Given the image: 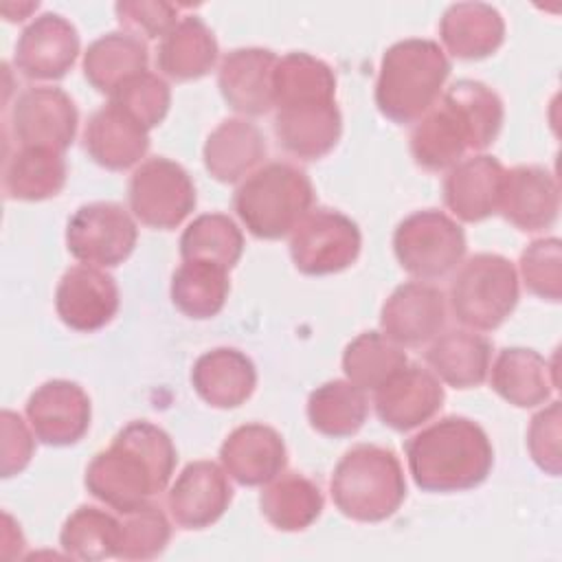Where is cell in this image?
Returning <instances> with one entry per match:
<instances>
[{"instance_id": "8", "label": "cell", "mask_w": 562, "mask_h": 562, "mask_svg": "<svg viewBox=\"0 0 562 562\" xmlns=\"http://www.w3.org/2000/svg\"><path fill=\"white\" fill-rule=\"evenodd\" d=\"M465 248L463 228L437 209L406 215L393 233V252L400 266L419 281L448 277L461 266Z\"/></svg>"}, {"instance_id": "41", "label": "cell", "mask_w": 562, "mask_h": 562, "mask_svg": "<svg viewBox=\"0 0 562 562\" xmlns=\"http://www.w3.org/2000/svg\"><path fill=\"white\" fill-rule=\"evenodd\" d=\"M110 103L130 114L149 132L165 121L171 105V90L162 77L143 70L125 79L110 94Z\"/></svg>"}, {"instance_id": "31", "label": "cell", "mask_w": 562, "mask_h": 562, "mask_svg": "<svg viewBox=\"0 0 562 562\" xmlns=\"http://www.w3.org/2000/svg\"><path fill=\"white\" fill-rule=\"evenodd\" d=\"M66 176V160L59 151L18 147L4 160L2 191L9 200L40 202L55 198L64 189Z\"/></svg>"}, {"instance_id": "7", "label": "cell", "mask_w": 562, "mask_h": 562, "mask_svg": "<svg viewBox=\"0 0 562 562\" xmlns=\"http://www.w3.org/2000/svg\"><path fill=\"white\" fill-rule=\"evenodd\" d=\"M518 272L496 252H479L463 261L450 281V310L454 318L479 331L501 327L518 303Z\"/></svg>"}, {"instance_id": "38", "label": "cell", "mask_w": 562, "mask_h": 562, "mask_svg": "<svg viewBox=\"0 0 562 562\" xmlns=\"http://www.w3.org/2000/svg\"><path fill=\"white\" fill-rule=\"evenodd\" d=\"M121 540L119 518L94 505L77 507L64 522L59 544L77 560L116 558Z\"/></svg>"}, {"instance_id": "40", "label": "cell", "mask_w": 562, "mask_h": 562, "mask_svg": "<svg viewBox=\"0 0 562 562\" xmlns=\"http://www.w3.org/2000/svg\"><path fill=\"white\" fill-rule=\"evenodd\" d=\"M119 527L121 540L116 558L123 560H151L165 551L171 538V525L165 512L154 503L123 512Z\"/></svg>"}, {"instance_id": "43", "label": "cell", "mask_w": 562, "mask_h": 562, "mask_svg": "<svg viewBox=\"0 0 562 562\" xmlns=\"http://www.w3.org/2000/svg\"><path fill=\"white\" fill-rule=\"evenodd\" d=\"M178 7L162 0H123L114 4V13L125 33L136 37H165L178 24Z\"/></svg>"}, {"instance_id": "44", "label": "cell", "mask_w": 562, "mask_h": 562, "mask_svg": "<svg viewBox=\"0 0 562 562\" xmlns=\"http://www.w3.org/2000/svg\"><path fill=\"white\" fill-rule=\"evenodd\" d=\"M560 424H562L560 402L553 400L549 406H544L531 417V424L527 430V448L533 463L551 476L560 474V463H562Z\"/></svg>"}, {"instance_id": "36", "label": "cell", "mask_w": 562, "mask_h": 562, "mask_svg": "<svg viewBox=\"0 0 562 562\" xmlns=\"http://www.w3.org/2000/svg\"><path fill=\"white\" fill-rule=\"evenodd\" d=\"M272 94L274 108L299 101H331L336 99V75L323 59L294 50L277 59Z\"/></svg>"}, {"instance_id": "23", "label": "cell", "mask_w": 562, "mask_h": 562, "mask_svg": "<svg viewBox=\"0 0 562 562\" xmlns=\"http://www.w3.org/2000/svg\"><path fill=\"white\" fill-rule=\"evenodd\" d=\"M505 167L490 154L459 160L443 178V204L461 222H483L498 213Z\"/></svg>"}, {"instance_id": "26", "label": "cell", "mask_w": 562, "mask_h": 562, "mask_svg": "<svg viewBox=\"0 0 562 562\" xmlns=\"http://www.w3.org/2000/svg\"><path fill=\"white\" fill-rule=\"evenodd\" d=\"M439 37L457 59H485L505 42V20L492 4L457 2L443 11Z\"/></svg>"}, {"instance_id": "9", "label": "cell", "mask_w": 562, "mask_h": 562, "mask_svg": "<svg viewBox=\"0 0 562 562\" xmlns=\"http://www.w3.org/2000/svg\"><path fill=\"white\" fill-rule=\"evenodd\" d=\"M127 202L140 224L171 231L191 215L198 195L184 167L165 156H156L134 169L127 184Z\"/></svg>"}, {"instance_id": "46", "label": "cell", "mask_w": 562, "mask_h": 562, "mask_svg": "<svg viewBox=\"0 0 562 562\" xmlns=\"http://www.w3.org/2000/svg\"><path fill=\"white\" fill-rule=\"evenodd\" d=\"M40 4L37 2H4L2 7H0V11H2V15L9 20V22H22V20H26L35 9H37Z\"/></svg>"}, {"instance_id": "28", "label": "cell", "mask_w": 562, "mask_h": 562, "mask_svg": "<svg viewBox=\"0 0 562 562\" xmlns=\"http://www.w3.org/2000/svg\"><path fill=\"white\" fill-rule=\"evenodd\" d=\"M555 369L538 351L527 347H507L498 351L490 384L509 404L518 408H533L549 402L558 378Z\"/></svg>"}, {"instance_id": "18", "label": "cell", "mask_w": 562, "mask_h": 562, "mask_svg": "<svg viewBox=\"0 0 562 562\" xmlns=\"http://www.w3.org/2000/svg\"><path fill=\"white\" fill-rule=\"evenodd\" d=\"M446 323V296L437 285L408 281L384 301L380 327L400 347H419L432 340Z\"/></svg>"}, {"instance_id": "25", "label": "cell", "mask_w": 562, "mask_h": 562, "mask_svg": "<svg viewBox=\"0 0 562 562\" xmlns=\"http://www.w3.org/2000/svg\"><path fill=\"white\" fill-rule=\"evenodd\" d=\"M191 384L209 406L237 408L255 393L257 369L244 351L215 347L195 360Z\"/></svg>"}, {"instance_id": "27", "label": "cell", "mask_w": 562, "mask_h": 562, "mask_svg": "<svg viewBox=\"0 0 562 562\" xmlns=\"http://www.w3.org/2000/svg\"><path fill=\"white\" fill-rule=\"evenodd\" d=\"M268 145L261 130L246 119L222 121L206 138L204 167L217 182L233 184L250 176L266 158Z\"/></svg>"}, {"instance_id": "14", "label": "cell", "mask_w": 562, "mask_h": 562, "mask_svg": "<svg viewBox=\"0 0 562 562\" xmlns=\"http://www.w3.org/2000/svg\"><path fill=\"white\" fill-rule=\"evenodd\" d=\"M26 419L46 446H72L90 428L92 404L88 393L70 380H48L26 400Z\"/></svg>"}, {"instance_id": "19", "label": "cell", "mask_w": 562, "mask_h": 562, "mask_svg": "<svg viewBox=\"0 0 562 562\" xmlns=\"http://www.w3.org/2000/svg\"><path fill=\"white\" fill-rule=\"evenodd\" d=\"M272 130L283 151L301 160L327 156L340 140L342 116L331 101H299L274 108Z\"/></svg>"}, {"instance_id": "32", "label": "cell", "mask_w": 562, "mask_h": 562, "mask_svg": "<svg viewBox=\"0 0 562 562\" xmlns=\"http://www.w3.org/2000/svg\"><path fill=\"white\" fill-rule=\"evenodd\" d=\"M147 44L132 33H105L83 53V77L99 90L112 94L125 79L147 70Z\"/></svg>"}, {"instance_id": "2", "label": "cell", "mask_w": 562, "mask_h": 562, "mask_svg": "<svg viewBox=\"0 0 562 562\" xmlns=\"http://www.w3.org/2000/svg\"><path fill=\"white\" fill-rule=\"evenodd\" d=\"M505 108L485 83L459 79L446 88L439 105L430 108L411 132V156L426 171H443L468 151L487 149L501 134Z\"/></svg>"}, {"instance_id": "24", "label": "cell", "mask_w": 562, "mask_h": 562, "mask_svg": "<svg viewBox=\"0 0 562 562\" xmlns=\"http://www.w3.org/2000/svg\"><path fill=\"white\" fill-rule=\"evenodd\" d=\"M83 149L110 171H123L140 162L149 149V132L130 114L108 103L99 108L86 123Z\"/></svg>"}, {"instance_id": "39", "label": "cell", "mask_w": 562, "mask_h": 562, "mask_svg": "<svg viewBox=\"0 0 562 562\" xmlns=\"http://www.w3.org/2000/svg\"><path fill=\"white\" fill-rule=\"evenodd\" d=\"M244 252L239 226L224 213L198 215L180 237L182 259H204L231 270Z\"/></svg>"}, {"instance_id": "11", "label": "cell", "mask_w": 562, "mask_h": 562, "mask_svg": "<svg viewBox=\"0 0 562 562\" xmlns=\"http://www.w3.org/2000/svg\"><path fill=\"white\" fill-rule=\"evenodd\" d=\"M138 228L132 215L116 202H90L79 206L66 224L68 252L94 268L121 266L134 250Z\"/></svg>"}, {"instance_id": "22", "label": "cell", "mask_w": 562, "mask_h": 562, "mask_svg": "<svg viewBox=\"0 0 562 562\" xmlns=\"http://www.w3.org/2000/svg\"><path fill=\"white\" fill-rule=\"evenodd\" d=\"M224 472L246 487L266 485L277 479L285 463L288 450L283 437L266 424L237 426L220 446Z\"/></svg>"}, {"instance_id": "5", "label": "cell", "mask_w": 562, "mask_h": 562, "mask_svg": "<svg viewBox=\"0 0 562 562\" xmlns=\"http://www.w3.org/2000/svg\"><path fill=\"white\" fill-rule=\"evenodd\" d=\"M329 492L342 516L358 522H382L404 503L406 479L391 448L358 443L336 463Z\"/></svg>"}, {"instance_id": "4", "label": "cell", "mask_w": 562, "mask_h": 562, "mask_svg": "<svg viewBox=\"0 0 562 562\" xmlns=\"http://www.w3.org/2000/svg\"><path fill=\"white\" fill-rule=\"evenodd\" d=\"M448 75L450 61L437 42L422 37L395 42L380 61L375 105L393 123H415L435 105Z\"/></svg>"}, {"instance_id": "30", "label": "cell", "mask_w": 562, "mask_h": 562, "mask_svg": "<svg viewBox=\"0 0 562 562\" xmlns=\"http://www.w3.org/2000/svg\"><path fill=\"white\" fill-rule=\"evenodd\" d=\"M217 40L195 15H184L160 40L156 53L158 70L176 81H193L209 75L217 61Z\"/></svg>"}, {"instance_id": "10", "label": "cell", "mask_w": 562, "mask_h": 562, "mask_svg": "<svg viewBox=\"0 0 562 562\" xmlns=\"http://www.w3.org/2000/svg\"><path fill=\"white\" fill-rule=\"evenodd\" d=\"M362 246L358 224L340 211H310L290 237V257L294 268L310 277L334 274L349 268Z\"/></svg>"}, {"instance_id": "33", "label": "cell", "mask_w": 562, "mask_h": 562, "mask_svg": "<svg viewBox=\"0 0 562 562\" xmlns=\"http://www.w3.org/2000/svg\"><path fill=\"white\" fill-rule=\"evenodd\" d=\"M323 505L321 487L299 472L279 474L259 494L261 514L279 531L307 529L321 516Z\"/></svg>"}, {"instance_id": "12", "label": "cell", "mask_w": 562, "mask_h": 562, "mask_svg": "<svg viewBox=\"0 0 562 562\" xmlns=\"http://www.w3.org/2000/svg\"><path fill=\"white\" fill-rule=\"evenodd\" d=\"M79 112L75 101L53 86L26 88L15 97L9 127L20 147H44L64 154L77 134Z\"/></svg>"}, {"instance_id": "1", "label": "cell", "mask_w": 562, "mask_h": 562, "mask_svg": "<svg viewBox=\"0 0 562 562\" xmlns=\"http://www.w3.org/2000/svg\"><path fill=\"white\" fill-rule=\"evenodd\" d=\"M176 461L178 452L171 437L160 426L136 419L92 457L83 483L97 501L123 514L162 492L171 481Z\"/></svg>"}, {"instance_id": "13", "label": "cell", "mask_w": 562, "mask_h": 562, "mask_svg": "<svg viewBox=\"0 0 562 562\" xmlns=\"http://www.w3.org/2000/svg\"><path fill=\"white\" fill-rule=\"evenodd\" d=\"M79 33L70 20L59 13L33 18L18 37L13 66L26 79L57 81L68 75L79 55Z\"/></svg>"}, {"instance_id": "35", "label": "cell", "mask_w": 562, "mask_h": 562, "mask_svg": "<svg viewBox=\"0 0 562 562\" xmlns=\"http://www.w3.org/2000/svg\"><path fill=\"white\" fill-rule=\"evenodd\" d=\"M369 415V400L349 380H329L307 397L310 426L334 439L356 435Z\"/></svg>"}, {"instance_id": "15", "label": "cell", "mask_w": 562, "mask_h": 562, "mask_svg": "<svg viewBox=\"0 0 562 562\" xmlns=\"http://www.w3.org/2000/svg\"><path fill=\"white\" fill-rule=\"evenodd\" d=\"M233 501V487L222 465L200 459L184 465L167 492V509L182 529H204L217 522Z\"/></svg>"}, {"instance_id": "3", "label": "cell", "mask_w": 562, "mask_h": 562, "mask_svg": "<svg viewBox=\"0 0 562 562\" xmlns=\"http://www.w3.org/2000/svg\"><path fill=\"white\" fill-rule=\"evenodd\" d=\"M415 485L432 494L479 487L492 472L494 448L472 419L448 415L422 428L404 443Z\"/></svg>"}, {"instance_id": "37", "label": "cell", "mask_w": 562, "mask_h": 562, "mask_svg": "<svg viewBox=\"0 0 562 562\" xmlns=\"http://www.w3.org/2000/svg\"><path fill=\"white\" fill-rule=\"evenodd\" d=\"M406 364L404 349L382 331H362L342 351V371L362 391H375Z\"/></svg>"}, {"instance_id": "20", "label": "cell", "mask_w": 562, "mask_h": 562, "mask_svg": "<svg viewBox=\"0 0 562 562\" xmlns=\"http://www.w3.org/2000/svg\"><path fill=\"white\" fill-rule=\"evenodd\" d=\"M498 213L525 233L553 226L560 213V187L555 176L540 165L512 167L503 178Z\"/></svg>"}, {"instance_id": "17", "label": "cell", "mask_w": 562, "mask_h": 562, "mask_svg": "<svg viewBox=\"0 0 562 562\" xmlns=\"http://www.w3.org/2000/svg\"><path fill=\"white\" fill-rule=\"evenodd\" d=\"M55 310L61 323L75 331L105 327L119 310L116 281L94 266L68 268L55 290Z\"/></svg>"}, {"instance_id": "6", "label": "cell", "mask_w": 562, "mask_h": 562, "mask_svg": "<svg viewBox=\"0 0 562 562\" xmlns=\"http://www.w3.org/2000/svg\"><path fill=\"white\" fill-rule=\"evenodd\" d=\"M314 187L307 173L290 162H268L241 180L233 209L257 239L290 235L310 213Z\"/></svg>"}, {"instance_id": "34", "label": "cell", "mask_w": 562, "mask_h": 562, "mask_svg": "<svg viewBox=\"0 0 562 562\" xmlns=\"http://www.w3.org/2000/svg\"><path fill=\"white\" fill-rule=\"evenodd\" d=\"M231 292L228 270L204 259H182L171 277V301L189 318L206 321L222 312Z\"/></svg>"}, {"instance_id": "45", "label": "cell", "mask_w": 562, "mask_h": 562, "mask_svg": "<svg viewBox=\"0 0 562 562\" xmlns=\"http://www.w3.org/2000/svg\"><path fill=\"white\" fill-rule=\"evenodd\" d=\"M0 426H2V454H0V474L4 479L20 474L29 463L35 452V432L26 422L4 408L0 415Z\"/></svg>"}, {"instance_id": "16", "label": "cell", "mask_w": 562, "mask_h": 562, "mask_svg": "<svg viewBox=\"0 0 562 562\" xmlns=\"http://www.w3.org/2000/svg\"><path fill=\"white\" fill-rule=\"evenodd\" d=\"M441 380L419 367L406 364L375 389L373 406L380 422L397 432H408L430 422L443 406Z\"/></svg>"}, {"instance_id": "29", "label": "cell", "mask_w": 562, "mask_h": 562, "mask_svg": "<svg viewBox=\"0 0 562 562\" xmlns=\"http://www.w3.org/2000/svg\"><path fill=\"white\" fill-rule=\"evenodd\" d=\"M426 362L448 386L474 389L490 373L492 342L474 329H450L432 338Z\"/></svg>"}, {"instance_id": "42", "label": "cell", "mask_w": 562, "mask_h": 562, "mask_svg": "<svg viewBox=\"0 0 562 562\" xmlns=\"http://www.w3.org/2000/svg\"><path fill=\"white\" fill-rule=\"evenodd\" d=\"M520 277L525 288L551 303L562 299V244L558 237L533 239L520 252Z\"/></svg>"}, {"instance_id": "21", "label": "cell", "mask_w": 562, "mask_h": 562, "mask_svg": "<svg viewBox=\"0 0 562 562\" xmlns=\"http://www.w3.org/2000/svg\"><path fill=\"white\" fill-rule=\"evenodd\" d=\"M277 55L268 48H235L224 55L217 70L222 99L244 116H263L274 108L272 72Z\"/></svg>"}]
</instances>
